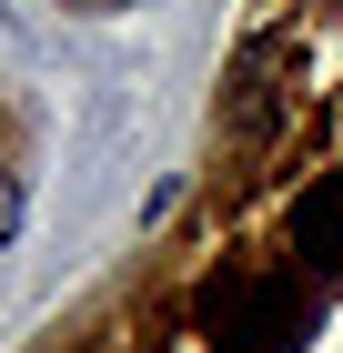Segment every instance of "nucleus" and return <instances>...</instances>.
Instances as JSON below:
<instances>
[{"mask_svg": "<svg viewBox=\"0 0 343 353\" xmlns=\"http://www.w3.org/2000/svg\"><path fill=\"white\" fill-rule=\"evenodd\" d=\"M202 323H212V343L233 333L242 353H283L293 333L313 323V313H303L283 283H212V293H202Z\"/></svg>", "mask_w": 343, "mask_h": 353, "instance_id": "f257e3e1", "label": "nucleus"}, {"mask_svg": "<svg viewBox=\"0 0 343 353\" xmlns=\"http://www.w3.org/2000/svg\"><path fill=\"white\" fill-rule=\"evenodd\" d=\"M10 232H21V182L0 172V252H10Z\"/></svg>", "mask_w": 343, "mask_h": 353, "instance_id": "20e7f679", "label": "nucleus"}, {"mask_svg": "<svg viewBox=\"0 0 343 353\" xmlns=\"http://www.w3.org/2000/svg\"><path fill=\"white\" fill-rule=\"evenodd\" d=\"M293 243H303V252H323V263H343V172L303 192V222H293Z\"/></svg>", "mask_w": 343, "mask_h": 353, "instance_id": "7ed1b4c3", "label": "nucleus"}, {"mask_svg": "<svg viewBox=\"0 0 343 353\" xmlns=\"http://www.w3.org/2000/svg\"><path fill=\"white\" fill-rule=\"evenodd\" d=\"M273 71H283V41H253V51L233 61V121L222 132L253 152V141H273V121H283V91H273Z\"/></svg>", "mask_w": 343, "mask_h": 353, "instance_id": "f03ea898", "label": "nucleus"}]
</instances>
